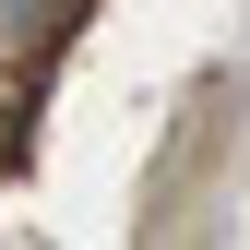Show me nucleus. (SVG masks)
<instances>
[{
    "instance_id": "f257e3e1",
    "label": "nucleus",
    "mask_w": 250,
    "mask_h": 250,
    "mask_svg": "<svg viewBox=\"0 0 250 250\" xmlns=\"http://www.w3.org/2000/svg\"><path fill=\"white\" fill-rule=\"evenodd\" d=\"M48 24H60V0H0V60H24Z\"/></svg>"
}]
</instances>
